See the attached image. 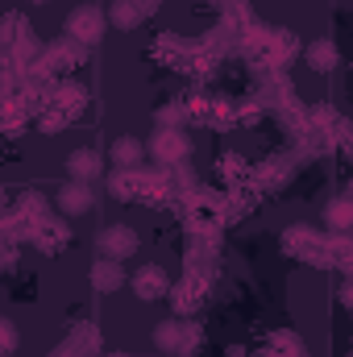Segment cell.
<instances>
[{
  "label": "cell",
  "mask_w": 353,
  "mask_h": 357,
  "mask_svg": "<svg viewBox=\"0 0 353 357\" xmlns=\"http://www.w3.org/2000/svg\"><path fill=\"white\" fill-rule=\"evenodd\" d=\"M104 258H112V262H125V258H133L137 254V233L129 229V225H117V229H108L104 233Z\"/></svg>",
  "instance_id": "obj_1"
},
{
  "label": "cell",
  "mask_w": 353,
  "mask_h": 357,
  "mask_svg": "<svg viewBox=\"0 0 353 357\" xmlns=\"http://www.w3.org/2000/svg\"><path fill=\"white\" fill-rule=\"evenodd\" d=\"M167 287H171V282H167V270H163V266H146L137 278H133V291H137L146 303H150V299H163V295H167Z\"/></svg>",
  "instance_id": "obj_2"
},
{
  "label": "cell",
  "mask_w": 353,
  "mask_h": 357,
  "mask_svg": "<svg viewBox=\"0 0 353 357\" xmlns=\"http://www.w3.org/2000/svg\"><path fill=\"white\" fill-rule=\"evenodd\" d=\"M91 204V191H88V183H71V187H63V195H59V208L67 212V216H80L84 208Z\"/></svg>",
  "instance_id": "obj_3"
},
{
  "label": "cell",
  "mask_w": 353,
  "mask_h": 357,
  "mask_svg": "<svg viewBox=\"0 0 353 357\" xmlns=\"http://www.w3.org/2000/svg\"><path fill=\"white\" fill-rule=\"evenodd\" d=\"M91 282H96V291H117L125 282V270H121V262L104 258V262H96V270H91Z\"/></svg>",
  "instance_id": "obj_4"
},
{
  "label": "cell",
  "mask_w": 353,
  "mask_h": 357,
  "mask_svg": "<svg viewBox=\"0 0 353 357\" xmlns=\"http://www.w3.org/2000/svg\"><path fill=\"white\" fill-rule=\"evenodd\" d=\"M71 175L80 178V183L96 178L100 175V154H91V150H75V154H71Z\"/></svg>",
  "instance_id": "obj_5"
},
{
  "label": "cell",
  "mask_w": 353,
  "mask_h": 357,
  "mask_svg": "<svg viewBox=\"0 0 353 357\" xmlns=\"http://www.w3.org/2000/svg\"><path fill=\"white\" fill-rule=\"evenodd\" d=\"M71 29H75L80 38L96 42V38H100V13H96V8H80V17L71 21Z\"/></svg>",
  "instance_id": "obj_6"
},
{
  "label": "cell",
  "mask_w": 353,
  "mask_h": 357,
  "mask_svg": "<svg viewBox=\"0 0 353 357\" xmlns=\"http://www.w3.org/2000/svg\"><path fill=\"white\" fill-rule=\"evenodd\" d=\"M112 158H117V162H125V167H133V162L142 158V146H137L133 137H121V142H117V150H112Z\"/></svg>",
  "instance_id": "obj_7"
},
{
  "label": "cell",
  "mask_w": 353,
  "mask_h": 357,
  "mask_svg": "<svg viewBox=\"0 0 353 357\" xmlns=\"http://www.w3.org/2000/svg\"><path fill=\"white\" fill-rule=\"evenodd\" d=\"M308 63H312L316 71H329V67H333V46H329V42H316L312 54H308Z\"/></svg>",
  "instance_id": "obj_8"
},
{
  "label": "cell",
  "mask_w": 353,
  "mask_h": 357,
  "mask_svg": "<svg viewBox=\"0 0 353 357\" xmlns=\"http://www.w3.org/2000/svg\"><path fill=\"white\" fill-rule=\"evenodd\" d=\"M329 225H333V229H345V225H350V208H345V204H333V208H329Z\"/></svg>",
  "instance_id": "obj_9"
},
{
  "label": "cell",
  "mask_w": 353,
  "mask_h": 357,
  "mask_svg": "<svg viewBox=\"0 0 353 357\" xmlns=\"http://www.w3.org/2000/svg\"><path fill=\"white\" fill-rule=\"evenodd\" d=\"M0 204H4V191H0Z\"/></svg>",
  "instance_id": "obj_10"
}]
</instances>
